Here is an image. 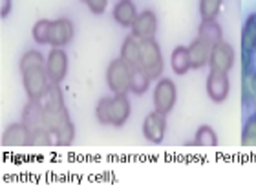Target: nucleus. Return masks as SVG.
Instances as JSON below:
<instances>
[{
    "mask_svg": "<svg viewBox=\"0 0 256 192\" xmlns=\"http://www.w3.org/2000/svg\"><path fill=\"white\" fill-rule=\"evenodd\" d=\"M46 128L54 136L57 146H70L75 138V126L70 119L68 108L64 104V97L59 84H52L46 102H44Z\"/></svg>",
    "mask_w": 256,
    "mask_h": 192,
    "instance_id": "obj_1",
    "label": "nucleus"
},
{
    "mask_svg": "<svg viewBox=\"0 0 256 192\" xmlns=\"http://www.w3.org/2000/svg\"><path fill=\"white\" fill-rule=\"evenodd\" d=\"M20 74L28 99L40 101L42 97L48 96L50 88H52V80H50L48 72H46V59L40 52L30 50L22 55Z\"/></svg>",
    "mask_w": 256,
    "mask_h": 192,
    "instance_id": "obj_2",
    "label": "nucleus"
},
{
    "mask_svg": "<svg viewBox=\"0 0 256 192\" xmlns=\"http://www.w3.org/2000/svg\"><path fill=\"white\" fill-rule=\"evenodd\" d=\"M141 68L150 75V79H160L165 68L163 62V54H161L160 44L156 38L150 40H141Z\"/></svg>",
    "mask_w": 256,
    "mask_h": 192,
    "instance_id": "obj_3",
    "label": "nucleus"
},
{
    "mask_svg": "<svg viewBox=\"0 0 256 192\" xmlns=\"http://www.w3.org/2000/svg\"><path fill=\"white\" fill-rule=\"evenodd\" d=\"M130 77H132V68L121 57L114 59L112 62L108 64L106 82L108 88L114 94H126V92H130Z\"/></svg>",
    "mask_w": 256,
    "mask_h": 192,
    "instance_id": "obj_4",
    "label": "nucleus"
},
{
    "mask_svg": "<svg viewBox=\"0 0 256 192\" xmlns=\"http://www.w3.org/2000/svg\"><path fill=\"white\" fill-rule=\"evenodd\" d=\"M256 52V13L247 16L242 30V74H251L252 57Z\"/></svg>",
    "mask_w": 256,
    "mask_h": 192,
    "instance_id": "obj_5",
    "label": "nucleus"
},
{
    "mask_svg": "<svg viewBox=\"0 0 256 192\" xmlns=\"http://www.w3.org/2000/svg\"><path fill=\"white\" fill-rule=\"evenodd\" d=\"M178 99L176 84L172 79H160V82L154 88V108L161 114H168L174 108Z\"/></svg>",
    "mask_w": 256,
    "mask_h": 192,
    "instance_id": "obj_6",
    "label": "nucleus"
},
{
    "mask_svg": "<svg viewBox=\"0 0 256 192\" xmlns=\"http://www.w3.org/2000/svg\"><path fill=\"white\" fill-rule=\"evenodd\" d=\"M2 146L6 148H26L32 146V130L22 123H13L2 134Z\"/></svg>",
    "mask_w": 256,
    "mask_h": 192,
    "instance_id": "obj_7",
    "label": "nucleus"
},
{
    "mask_svg": "<svg viewBox=\"0 0 256 192\" xmlns=\"http://www.w3.org/2000/svg\"><path fill=\"white\" fill-rule=\"evenodd\" d=\"M234 59H236L234 48H232L229 42L222 40V42H218L212 50H210V59H208V64H210V70L229 74L230 68L234 66Z\"/></svg>",
    "mask_w": 256,
    "mask_h": 192,
    "instance_id": "obj_8",
    "label": "nucleus"
},
{
    "mask_svg": "<svg viewBox=\"0 0 256 192\" xmlns=\"http://www.w3.org/2000/svg\"><path fill=\"white\" fill-rule=\"evenodd\" d=\"M46 72L52 84H60L68 74V55L62 48H54L46 59Z\"/></svg>",
    "mask_w": 256,
    "mask_h": 192,
    "instance_id": "obj_9",
    "label": "nucleus"
},
{
    "mask_svg": "<svg viewBox=\"0 0 256 192\" xmlns=\"http://www.w3.org/2000/svg\"><path fill=\"white\" fill-rule=\"evenodd\" d=\"M230 92V80L229 75L225 72H216L210 70L207 77V96L210 97L212 102H224L229 97Z\"/></svg>",
    "mask_w": 256,
    "mask_h": 192,
    "instance_id": "obj_10",
    "label": "nucleus"
},
{
    "mask_svg": "<svg viewBox=\"0 0 256 192\" xmlns=\"http://www.w3.org/2000/svg\"><path fill=\"white\" fill-rule=\"evenodd\" d=\"M165 134H166V116L158 112V110L150 112L143 121V136L148 139L150 143L160 144L165 139Z\"/></svg>",
    "mask_w": 256,
    "mask_h": 192,
    "instance_id": "obj_11",
    "label": "nucleus"
},
{
    "mask_svg": "<svg viewBox=\"0 0 256 192\" xmlns=\"http://www.w3.org/2000/svg\"><path fill=\"white\" fill-rule=\"evenodd\" d=\"M75 33L74 22L70 18H57L52 20V30H50V44L54 48H62L72 42Z\"/></svg>",
    "mask_w": 256,
    "mask_h": 192,
    "instance_id": "obj_12",
    "label": "nucleus"
},
{
    "mask_svg": "<svg viewBox=\"0 0 256 192\" xmlns=\"http://www.w3.org/2000/svg\"><path fill=\"white\" fill-rule=\"evenodd\" d=\"M156 32H158V16L154 11L146 10L139 13L138 20L132 26V35H136L139 40H150L156 38Z\"/></svg>",
    "mask_w": 256,
    "mask_h": 192,
    "instance_id": "obj_13",
    "label": "nucleus"
},
{
    "mask_svg": "<svg viewBox=\"0 0 256 192\" xmlns=\"http://www.w3.org/2000/svg\"><path fill=\"white\" fill-rule=\"evenodd\" d=\"M22 123L26 124L32 132L46 128V116H44V104L40 101H32L28 102L24 110H22ZM48 130V128H46Z\"/></svg>",
    "mask_w": 256,
    "mask_h": 192,
    "instance_id": "obj_14",
    "label": "nucleus"
},
{
    "mask_svg": "<svg viewBox=\"0 0 256 192\" xmlns=\"http://www.w3.org/2000/svg\"><path fill=\"white\" fill-rule=\"evenodd\" d=\"M112 15L119 26L123 28H132L134 22L138 20L139 16L138 10H136V4H134L132 0H119L118 4L114 6Z\"/></svg>",
    "mask_w": 256,
    "mask_h": 192,
    "instance_id": "obj_15",
    "label": "nucleus"
},
{
    "mask_svg": "<svg viewBox=\"0 0 256 192\" xmlns=\"http://www.w3.org/2000/svg\"><path fill=\"white\" fill-rule=\"evenodd\" d=\"M121 59L130 64V68L141 66V40L136 35H128L121 46Z\"/></svg>",
    "mask_w": 256,
    "mask_h": 192,
    "instance_id": "obj_16",
    "label": "nucleus"
},
{
    "mask_svg": "<svg viewBox=\"0 0 256 192\" xmlns=\"http://www.w3.org/2000/svg\"><path fill=\"white\" fill-rule=\"evenodd\" d=\"M210 46L207 42H203L202 38L196 37L188 46V55H190V64L194 70L203 68L205 64H208V59H210Z\"/></svg>",
    "mask_w": 256,
    "mask_h": 192,
    "instance_id": "obj_17",
    "label": "nucleus"
},
{
    "mask_svg": "<svg viewBox=\"0 0 256 192\" xmlns=\"http://www.w3.org/2000/svg\"><path fill=\"white\" fill-rule=\"evenodd\" d=\"M130 118V101L126 94H116L112 97V124L123 126Z\"/></svg>",
    "mask_w": 256,
    "mask_h": 192,
    "instance_id": "obj_18",
    "label": "nucleus"
},
{
    "mask_svg": "<svg viewBox=\"0 0 256 192\" xmlns=\"http://www.w3.org/2000/svg\"><path fill=\"white\" fill-rule=\"evenodd\" d=\"M198 37L202 38L203 42H207L210 48H214L216 44L224 40V32L216 20H202L200 30H198Z\"/></svg>",
    "mask_w": 256,
    "mask_h": 192,
    "instance_id": "obj_19",
    "label": "nucleus"
},
{
    "mask_svg": "<svg viewBox=\"0 0 256 192\" xmlns=\"http://www.w3.org/2000/svg\"><path fill=\"white\" fill-rule=\"evenodd\" d=\"M170 66H172V70H174V74H178V75L187 74L188 70L192 68L188 48H185V46L174 48V52H172V55H170Z\"/></svg>",
    "mask_w": 256,
    "mask_h": 192,
    "instance_id": "obj_20",
    "label": "nucleus"
},
{
    "mask_svg": "<svg viewBox=\"0 0 256 192\" xmlns=\"http://www.w3.org/2000/svg\"><path fill=\"white\" fill-rule=\"evenodd\" d=\"M150 75L144 72L141 66L132 68V77H130V92H134L136 96H143L144 92L150 88Z\"/></svg>",
    "mask_w": 256,
    "mask_h": 192,
    "instance_id": "obj_21",
    "label": "nucleus"
},
{
    "mask_svg": "<svg viewBox=\"0 0 256 192\" xmlns=\"http://www.w3.org/2000/svg\"><path fill=\"white\" fill-rule=\"evenodd\" d=\"M194 144L202 146V148H214V146H218L216 132L208 124H203V126L198 128L196 138H194Z\"/></svg>",
    "mask_w": 256,
    "mask_h": 192,
    "instance_id": "obj_22",
    "label": "nucleus"
},
{
    "mask_svg": "<svg viewBox=\"0 0 256 192\" xmlns=\"http://www.w3.org/2000/svg\"><path fill=\"white\" fill-rule=\"evenodd\" d=\"M224 0H200V15L202 20H216Z\"/></svg>",
    "mask_w": 256,
    "mask_h": 192,
    "instance_id": "obj_23",
    "label": "nucleus"
},
{
    "mask_svg": "<svg viewBox=\"0 0 256 192\" xmlns=\"http://www.w3.org/2000/svg\"><path fill=\"white\" fill-rule=\"evenodd\" d=\"M96 118L101 124H112V97H102L97 102Z\"/></svg>",
    "mask_w": 256,
    "mask_h": 192,
    "instance_id": "obj_24",
    "label": "nucleus"
},
{
    "mask_svg": "<svg viewBox=\"0 0 256 192\" xmlns=\"http://www.w3.org/2000/svg\"><path fill=\"white\" fill-rule=\"evenodd\" d=\"M50 30H52V20H46V18H40V20L35 22L33 26V38L37 44H50Z\"/></svg>",
    "mask_w": 256,
    "mask_h": 192,
    "instance_id": "obj_25",
    "label": "nucleus"
},
{
    "mask_svg": "<svg viewBox=\"0 0 256 192\" xmlns=\"http://www.w3.org/2000/svg\"><path fill=\"white\" fill-rule=\"evenodd\" d=\"M242 146L246 148H256V118H249V121L244 126V134H242Z\"/></svg>",
    "mask_w": 256,
    "mask_h": 192,
    "instance_id": "obj_26",
    "label": "nucleus"
},
{
    "mask_svg": "<svg viewBox=\"0 0 256 192\" xmlns=\"http://www.w3.org/2000/svg\"><path fill=\"white\" fill-rule=\"evenodd\" d=\"M242 101L246 106H251L256 102V96L252 92L251 82H249V74H242Z\"/></svg>",
    "mask_w": 256,
    "mask_h": 192,
    "instance_id": "obj_27",
    "label": "nucleus"
},
{
    "mask_svg": "<svg viewBox=\"0 0 256 192\" xmlns=\"http://www.w3.org/2000/svg\"><path fill=\"white\" fill-rule=\"evenodd\" d=\"M82 2L88 6V10L94 15H102L106 11V6H108V0H82Z\"/></svg>",
    "mask_w": 256,
    "mask_h": 192,
    "instance_id": "obj_28",
    "label": "nucleus"
},
{
    "mask_svg": "<svg viewBox=\"0 0 256 192\" xmlns=\"http://www.w3.org/2000/svg\"><path fill=\"white\" fill-rule=\"evenodd\" d=\"M11 11V0H0V16L6 18Z\"/></svg>",
    "mask_w": 256,
    "mask_h": 192,
    "instance_id": "obj_29",
    "label": "nucleus"
},
{
    "mask_svg": "<svg viewBox=\"0 0 256 192\" xmlns=\"http://www.w3.org/2000/svg\"><path fill=\"white\" fill-rule=\"evenodd\" d=\"M249 82H251L252 92H254V96H256V74H254V72H251V74H249Z\"/></svg>",
    "mask_w": 256,
    "mask_h": 192,
    "instance_id": "obj_30",
    "label": "nucleus"
},
{
    "mask_svg": "<svg viewBox=\"0 0 256 192\" xmlns=\"http://www.w3.org/2000/svg\"><path fill=\"white\" fill-rule=\"evenodd\" d=\"M254 118H256V114H254Z\"/></svg>",
    "mask_w": 256,
    "mask_h": 192,
    "instance_id": "obj_31",
    "label": "nucleus"
}]
</instances>
